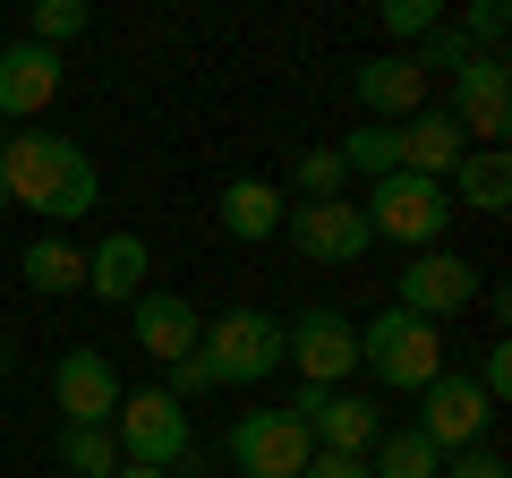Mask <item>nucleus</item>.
I'll list each match as a JSON object with an SVG mask.
<instances>
[{
    "instance_id": "1",
    "label": "nucleus",
    "mask_w": 512,
    "mask_h": 478,
    "mask_svg": "<svg viewBox=\"0 0 512 478\" xmlns=\"http://www.w3.org/2000/svg\"><path fill=\"white\" fill-rule=\"evenodd\" d=\"M0 188H9V205L43 214L52 231L103 205V171H94V154L77 146V137H52V129L0 137Z\"/></svg>"
},
{
    "instance_id": "2",
    "label": "nucleus",
    "mask_w": 512,
    "mask_h": 478,
    "mask_svg": "<svg viewBox=\"0 0 512 478\" xmlns=\"http://www.w3.org/2000/svg\"><path fill=\"white\" fill-rule=\"evenodd\" d=\"M188 359H197L205 393H248V385H265V376H282V316L222 308V316H205V333H197Z\"/></svg>"
},
{
    "instance_id": "3",
    "label": "nucleus",
    "mask_w": 512,
    "mask_h": 478,
    "mask_svg": "<svg viewBox=\"0 0 512 478\" xmlns=\"http://www.w3.org/2000/svg\"><path fill=\"white\" fill-rule=\"evenodd\" d=\"M359 368L376 376L384 393H427L444 376V325H427V316L410 308H384L359 325Z\"/></svg>"
},
{
    "instance_id": "4",
    "label": "nucleus",
    "mask_w": 512,
    "mask_h": 478,
    "mask_svg": "<svg viewBox=\"0 0 512 478\" xmlns=\"http://www.w3.org/2000/svg\"><path fill=\"white\" fill-rule=\"evenodd\" d=\"M359 214H367V239H393V248H419V257L453 231V197H444V180H410V171L367 180Z\"/></svg>"
},
{
    "instance_id": "5",
    "label": "nucleus",
    "mask_w": 512,
    "mask_h": 478,
    "mask_svg": "<svg viewBox=\"0 0 512 478\" xmlns=\"http://www.w3.org/2000/svg\"><path fill=\"white\" fill-rule=\"evenodd\" d=\"M111 444H120V461H137V470H171V461L197 453V436H188V410L171 402L163 385L120 393V410H111Z\"/></svg>"
},
{
    "instance_id": "6",
    "label": "nucleus",
    "mask_w": 512,
    "mask_h": 478,
    "mask_svg": "<svg viewBox=\"0 0 512 478\" xmlns=\"http://www.w3.org/2000/svg\"><path fill=\"white\" fill-rule=\"evenodd\" d=\"M282 368H299L316 393H342V376L359 368V325L333 308H308L282 325Z\"/></svg>"
},
{
    "instance_id": "7",
    "label": "nucleus",
    "mask_w": 512,
    "mask_h": 478,
    "mask_svg": "<svg viewBox=\"0 0 512 478\" xmlns=\"http://www.w3.org/2000/svg\"><path fill=\"white\" fill-rule=\"evenodd\" d=\"M308 427L299 410H239L231 419V470L239 478H299L308 470Z\"/></svg>"
},
{
    "instance_id": "8",
    "label": "nucleus",
    "mask_w": 512,
    "mask_h": 478,
    "mask_svg": "<svg viewBox=\"0 0 512 478\" xmlns=\"http://www.w3.org/2000/svg\"><path fill=\"white\" fill-rule=\"evenodd\" d=\"M453 129L478 137V146H504V129H512V69H504V52H470L453 69Z\"/></svg>"
},
{
    "instance_id": "9",
    "label": "nucleus",
    "mask_w": 512,
    "mask_h": 478,
    "mask_svg": "<svg viewBox=\"0 0 512 478\" xmlns=\"http://www.w3.org/2000/svg\"><path fill=\"white\" fill-rule=\"evenodd\" d=\"M299 427H308V444L316 453H350V461H367L376 453V436H384V410L367 402V393H316V385H299Z\"/></svg>"
},
{
    "instance_id": "10",
    "label": "nucleus",
    "mask_w": 512,
    "mask_h": 478,
    "mask_svg": "<svg viewBox=\"0 0 512 478\" xmlns=\"http://www.w3.org/2000/svg\"><path fill=\"white\" fill-rule=\"evenodd\" d=\"M419 402H427V410H419L410 427H419L436 453H470V444H487V427H495V402L470 385V376H453V368H444L436 385L419 393Z\"/></svg>"
},
{
    "instance_id": "11",
    "label": "nucleus",
    "mask_w": 512,
    "mask_h": 478,
    "mask_svg": "<svg viewBox=\"0 0 512 478\" xmlns=\"http://www.w3.org/2000/svg\"><path fill=\"white\" fill-rule=\"evenodd\" d=\"M282 231H291V248L308 265H359L376 239H367V214L350 197H325V205H291L282 214Z\"/></svg>"
},
{
    "instance_id": "12",
    "label": "nucleus",
    "mask_w": 512,
    "mask_h": 478,
    "mask_svg": "<svg viewBox=\"0 0 512 478\" xmlns=\"http://www.w3.org/2000/svg\"><path fill=\"white\" fill-rule=\"evenodd\" d=\"M60 52H43V43H0V129H35L43 111H52V94H60Z\"/></svg>"
},
{
    "instance_id": "13",
    "label": "nucleus",
    "mask_w": 512,
    "mask_h": 478,
    "mask_svg": "<svg viewBox=\"0 0 512 478\" xmlns=\"http://www.w3.org/2000/svg\"><path fill=\"white\" fill-rule=\"evenodd\" d=\"M470 299H478V265L470 257H444V248H427V257H410V274H393V308L427 316V325L461 316Z\"/></svg>"
},
{
    "instance_id": "14",
    "label": "nucleus",
    "mask_w": 512,
    "mask_h": 478,
    "mask_svg": "<svg viewBox=\"0 0 512 478\" xmlns=\"http://www.w3.org/2000/svg\"><path fill=\"white\" fill-rule=\"evenodd\" d=\"M52 402L69 410V427H111V410H120V368H111L103 350H69L52 368Z\"/></svg>"
},
{
    "instance_id": "15",
    "label": "nucleus",
    "mask_w": 512,
    "mask_h": 478,
    "mask_svg": "<svg viewBox=\"0 0 512 478\" xmlns=\"http://www.w3.org/2000/svg\"><path fill=\"white\" fill-rule=\"evenodd\" d=\"M359 103H367V120H376V129H402L410 111H427V69H419L410 52L359 60Z\"/></svg>"
},
{
    "instance_id": "16",
    "label": "nucleus",
    "mask_w": 512,
    "mask_h": 478,
    "mask_svg": "<svg viewBox=\"0 0 512 478\" xmlns=\"http://www.w3.org/2000/svg\"><path fill=\"white\" fill-rule=\"evenodd\" d=\"M128 325H137V342L163 359V368H180L188 350H197V333H205V316L188 308L180 291H137L128 299Z\"/></svg>"
},
{
    "instance_id": "17",
    "label": "nucleus",
    "mask_w": 512,
    "mask_h": 478,
    "mask_svg": "<svg viewBox=\"0 0 512 478\" xmlns=\"http://www.w3.org/2000/svg\"><path fill=\"white\" fill-rule=\"evenodd\" d=\"M146 274H154L146 231H111V239H94V248H86V291L111 299V308H120V299H137V291H154Z\"/></svg>"
},
{
    "instance_id": "18",
    "label": "nucleus",
    "mask_w": 512,
    "mask_h": 478,
    "mask_svg": "<svg viewBox=\"0 0 512 478\" xmlns=\"http://www.w3.org/2000/svg\"><path fill=\"white\" fill-rule=\"evenodd\" d=\"M393 137H402V171H410V180H453V163H461V129H453V111L427 103V111H410Z\"/></svg>"
},
{
    "instance_id": "19",
    "label": "nucleus",
    "mask_w": 512,
    "mask_h": 478,
    "mask_svg": "<svg viewBox=\"0 0 512 478\" xmlns=\"http://www.w3.org/2000/svg\"><path fill=\"white\" fill-rule=\"evenodd\" d=\"M444 197H461L470 214H512V154L504 146H470L453 163V180H444ZM453 205V214H461Z\"/></svg>"
},
{
    "instance_id": "20",
    "label": "nucleus",
    "mask_w": 512,
    "mask_h": 478,
    "mask_svg": "<svg viewBox=\"0 0 512 478\" xmlns=\"http://www.w3.org/2000/svg\"><path fill=\"white\" fill-rule=\"evenodd\" d=\"M282 214H291V197H282L274 180H231L222 188V231L231 239H274Z\"/></svg>"
},
{
    "instance_id": "21",
    "label": "nucleus",
    "mask_w": 512,
    "mask_h": 478,
    "mask_svg": "<svg viewBox=\"0 0 512 478\" xmlns=\"http://www.w3.org/2000/svg\"><path fill=\"white\" fill-rule=\"evenodd\" d=\"M18 274H26V291H43V299H69V291H86V248H69L60 231H43L35 248L18 257Z\"/></svg>"
},
{
    "instance_id": "22",
    "label": "nucleus",
    "mask_w": 512,
    "mask_h": 478,
    "mask_svg": "<svg viewBox=\"0 0 512 478\" xmlns=\"http://www.w3.org/2000/svg\"><path fill=\"white\" fill-rule=\"evenodd\" d=\"M436 470H444V453L419 436V427H384L376 453H367V478H436Z\"/></svg>"
},
{
    "instance_id": "23",
    "label": "nucleus",
    "mask_w": 512,
    "mask_h": 478,
    "mask_svg": "<svg viewBox=\"0 0 512 478\" xmlns=\"http://www.w3.org/2000/svg\"><path fill=\"white\" fill-rule=\"evenodd\" d=\"M333 154H342V171H350V180H393V171H402V137H393V129H376V120H359V129H350Z\"/></svg>"
},
{
    "instance_id": "24",
    "label": "nucleus",
    "mask_w": 512,
    "mask_h": 478,
    "mask_svg": "<svg viewBox=\"0 0 512 478\" xmlns=\"http://www.w3.org/2000/svg\"><path fill=\"white\" fill-rule=\"evenodd\" d=\"M342 188H350L342 154H333V146H308V154L291 163V188H282V197H291V205H325V197H342Z\"/></svg>"
},
{
    "instance_id": "25",
    "label": "nucleus",
    "mask_w": 512,
    "mask_h": 478,
    "mask_svg": "<svg viewBox=\"0 0 512 478\" xmlns=\"http://www.w3.org/2000/svg\"><path fill=\"white\" fill-rule=\"evenodd\" d=\"M94 35V9L86 0H35V18H26V43H43V52H60V43Z\"/></svg>"
},
{
    "instance_id": "26",
    "label": "nucleus",
    "mask_w": 512,
    "mask_h": 478,
    "mask_svg": "<svg viewBox=\"0 0 512 478\" xmlns=\"http://www.w3.org/2000/svg\"><path fill=\"white\" fill-rule=\"evenodd\" d=\"M60 470H77V478H111V470H120V444H111V427H60Z\"/></svg>"
},
{
    "instance_id": "27",
    "label": "nucleus",
    "mask_w": 512,
    "mask_h": 478,
    "mask_svg": "<svg viewBox=\"0 0 512 478\" xmlns=\"http://www.w3.org/2000/svg\"><path fill=\"white\" fill-rule=\"evenodd\" d=\"M436 26H444V0H384V35H393V52L427 43Z\"/></svg>"
},
{
    "instance_id": "28",
    "label": "nucleus",
    "mask_w": 512,
    "mask_h": 478,
    "mask_svg": "<svg viewBox=\"0 0 512 478\" xmlns=\"http://www.w3.org/2000/svg\"><path fill=\"white\" fill-rule=\"evenodd\" d=\"M504 26H512V9H504V0H470L453 35L470 43V52H504Z\"/></svg>"
},
{
    "instance_id": "29",
    "label": "nucleus",
    "mask_w": 512,
    "mask_h": 478,
    "mask_svg": "<svg viewBox=\"0 0 512 478\" xmlns=\"http://www.w3.org/2000/svg\"><path fill=\"white\" fill-rule=\"evenodd\" d=\"M436 478H512V470H504V453H495V444H470V453H444Z\"/></svg>"
},
{
    "instance_id": "30",
    "label": "nucleus",
    "mask_w": 512,
    "mask_h": 478,
    "mask_svg": "<svg viewBox=\"0 0 512 478\" xmlns=\"http://www.w3.org/2000/svg\"><path fill=\"white\" fill-rule=\"evenodd\" d=\"M410 60H419V69H461V60H470V43H461V35H453V18H444V26H436V35H427Z\"/></svg>"
},
{
    "instance_id": "31",
    "label": "nucleus",
    "mask_w": 512,
    "mask_h": 478,
    "mask_svg": "<svg viewBox=\"0 0 512 478\" xmlns=\"http://www.w3.org/2000/svg\"><path fill=\"white\" fill-rule=\"evenodd\" d=\"M470 385L487 393L495 410H504V393H512V350H504V342H487V359H478V376H470Z\"/></svg>"
},
{
    "instance_id": "32",
    "label": "nucleus",
    "mask_w": 512,
    "mask_h": 478,
    "mask_svg": "<svg viewBox=\"0 0 512 478\" xmlns=\"http://www.w3.org/2000/svg\"><path fill=\"white\" fill-rule=\"evenodd\" d=\"M299 478H367V461H350V453H308V470Z\"/></svg>"
},
{
    "instance_id": "33",
    "label": "nucleus",
    "mask_w": 512,
    "mask_h": 478,
    "mask_svg": "<svg viewBox=\"0 0 512 478\" xmlns=\"http://www.w3.org/2000/svg\"><path fill=\"white\" fill-rule=\"evenodd\" d=\"M111 478H171V470H137V461H120V470H111Z\"/></svg>"
},
{
    "instance_id": "34",
    "label": "nucleus",
    "mask_w": 512,
    "mask_h": 478,
    "mask_svg": "<svg viewBox=\"0 0 512 478\" xmlns=\"http://www.w3.org/2000/svg\"><path fill=\"white\" fill-rule=\"evenodd\" d=\"M0 359H9V325H0Z\"/></svg>"
},
{
    "instance_id": "35",
    "label": "nucleus",
    "mask_w": 512,
    "mask_h": 478,
    "mask_svg": "<svg viewBox=\"0 0 512 478\" xmlns=\"http://www.w3.org/2000/svg\"><path fill=\"white\" fill-rule=\"evenodd\" d=\"M0 214H9V188H0Z\"/></svg>"
},
{
    "instance_id": "36",
    "label": "nucleus",
    "mask_w": 512,
    "mask_h": 478,
    "mask_svg": "<svg viewBox=\"0 0 512 478\" xmlns=\"http://www.w3.org/2000/svg\"><path fill=\"white\" fill-rule=\"evenodd\" d=\"M0 137H9V129H0Z\"/></svg>"
}]
</instances>
